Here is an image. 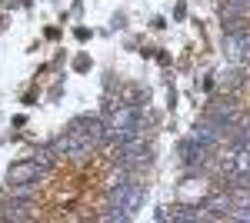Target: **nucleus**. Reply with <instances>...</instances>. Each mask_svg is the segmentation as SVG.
Instances as JSON below:
<instances>
[{"instance_id": "4", "label": "nucleus", "mask_w": 250, "mask_h": 223, "mask_svg": "<svg viewBox=\"0 0 250 223\" xmlns=\"http://www.w3.org/2000/svg\"><path fill=\"white\" fill-rule=\"evenodd\" d=\"M37 177H43V167H40L37 160L10 167V183H37Z\"/></svg>"}, {"instance_id": "7", "label": "nucleus", "mask_w": 250, "mask_h": 223, "mask_svg": "<svg viewBox=\"0 0 250 223\" xmlns=\"http://www.w3.org/2000/svg\"><path fill=\"white\" fill-rule=\"evenodd\" d=\"M220 83H224L227 90H237V87L244 83V77H240V70H227V74L220 77Z\"/></svg>"}, {"instance_id": "6", "label": "nucleus", "mask_w": 250, "mask_h": 223, "mask_svg": "<svg viewBox=\"0 0 250 223\" xmlns=\"http://www.w3.org/2000/svg\"><path fill=\"white\" fill-rule=\"evenodd\" d=\"M7 217L10 220H30V210H27V203H10L7 206Z\"/></svg>"}, {"instance_id": "1", "label": "nucleus", "mask_w": 250, "mask_h": 223, "mask_svg": "<svg viewBox=\"0 0 250 223\" xmlns=\"http://www.w3.org/2000/svg\"><path fill=\"white\" fill-rule=\"evenodd\" d=\"M107 137L110 140H134V137H144V127H140V110L137 107H117L107 120Z\"/></svg>"}, {"instance_id": "3", "label": "nucleus", "mask_w": 250, "mask_h": 223, "mask_svg": "<svg viewBox=\"0 0 250 223\" xmlns=\"http://www.w3.org/2000/svg\"><path fill=\"white\" fill-rule=\"evenodd\" d=\"M213 147H207V143H200V140H187L184 147H180V157H184V163H190V167H200L204 160H207V153H210Z\"/></svg>"}, {"instance_id": "5", "label": "nucleus", "mask_w": 250, "mask_h": 223, "mask_svg": "<svg viewBox=\"0 0 250 223\" xmlns=\"http://www.w3.org/2000/svg\"><path fill=\"white\" fill-rule=\"evenodd\" d=\"M250 10V0H220V14L230 20H240Z\"/></svg>"}, {"instance_id": "2", "label": "nucleus", "mask_w": 250, "mask_h": 223, "mask_svg": "<svg viewBox=\"0 0 250 223\" xmlns=\"http://www.w3.org/2000/svg\"><path fill=\"white\" fill-rule=\"evenodd\" d=\"M224 54H227V60L237 63V67L250 63V34L247 30H227V34H224Z\"/></svg>"}]
</instances>
